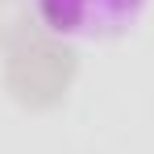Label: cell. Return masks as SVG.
<instances>
[{
  "label": "cell",
  "mask_w": 154,
  "mask_h": 154,
  "mask_svg": "<svg viewBox=\"0 0 154 154\" xmlns=\"http://www.w3.org/2000/svg\"><path fill=\"white\" fill-rule=\"evenodd\" d=\"M29 29H33L29 0H0V46L8 50L17 38H25Z\"/></svg>",
  "instance_id": "3"
},
{
  "label": "cell",
  "mask_w": 154,
  "mask_h": 154,
  "mask_svg": "<svg viewBox=\"0 0 154 154\" xmlns=\"http://www.w3.org/2000/svg\"><path fill=\"white\" fill-rule=\"evenodd\" d=\"M142 8V0H38V21L50 33H79V29L121 25Z\"/></svg>",
  "instance_id": "2"
},
{
  "label": "cell",
  "mask_w": 154,
  "mask_h": 154,
  "mask_svg": "<svg viewBox=\"0 0 154 154\" xmlns=\"http://www.w3.org/2000/svg\"><path fill=\"white\" fill-rule=\"evenodd\" d=\"M79 75V54L50 33L29 29L4 54V92L25 112H50L67 100Z\"/></svg>",
  "instance_id": "1"
}]
</instances>
